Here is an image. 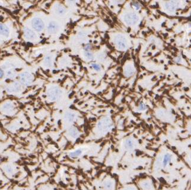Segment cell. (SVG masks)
Segmentation results:
<instances>
[{
    "mask_svg": "<svg viewBox=\"0 0 191 190\" xmlns=\"http://www.w3.org/2000/svg\"><path fill=\"white\" fill-rule=\"evenodd\" d=\"M32 25L33 27L38 31L41 30L43 27V23L42 20L39 19V18H35V19L33 20Z\"/></svg>",
    "mask_w": 191,
    "mask_h": 190,
    "instance_id": "6da1fadb",
    "label": "cell"
},
{
    "mask_svg": "<svg viewBox=\"0 0 191 190\" xmlns=\"http://www.w3.org/2000/svg\"><path fill=\"white\" fill-rule=\"evenodd\" d=\"M172 156L170 153H167L165 154L164 156H163V161H162V166L163 168H167L169 165V164H170L171 160H172Z\"/></svg>",
    "mask_w": 191,
    "mask_h": 190,
    "instance_id": "7a4b0ae2",
    "label": "cell"
},
{
    "mask_svg": "<svg viewBox=\"0 0 191 190\" xmlns=\"http://www.w3.org/2000/svg\"><path fill=\"white\" fill-rule=\"evenodd\" d=\"M82 149H78L75 150V151H72V152L69 153V156L71 158H78V157H79L80 156L82 155Z\"/></svg>",
    "mask_w": 191,
    "mask_h": 190,
    "instance_id": "3957f363",
    "label": "cell"
},
{
    "mask_svg": "<svg viewBox=\"0 0 191 190\" xmlns=\"http://www.w3.org/2000/svg\"><path fill=\"white\" fill-rule=\"evenodd\" d=\"M0 34L4 36H8L9 34V30L6 25L0 24Z\"/></svg>",
    "mask_w": 191,
    "mask_h": 190,
    "instance_id": "277c9868",
    "label": "cell"
},
{
    "mask_svg": "<svg viewBox=\"0 0 191 190\" xmlns=\"http://www.w3.org/2000/svg\"><path fill=\"white\" fill-rule=\"evenodd\" d=\"M124 146L126 149H131L134 148V142L132 141V140L131 139H127L125 141V143H124Z\"/></svg>",
    "mask_w": 191,
    "mask_h": 190,
    "instance_id": "5b68a950",
    "label": "cell"
},
{
    "mask_svg": "<svg viewBox=\"0 0 191 190\" xmlns=\"http://www.w3.org/2000/svg\"><path fill=\"white\" fill-rule=\"evenodd\" d=\"M71 136H72V137H74V138H75V137H77V136L78 135L77 130L74 131V130H71Z\"/></svg>",
    "mask_w": 191,
    "mask_h": 190,
    "instance_id": "8992f818",
    "label": "cell"
},
{
    "mask_svg": "<svg viewBox=\"0 0 191 190\" xmlns=\"http://www.w3.org/2000/svg\"><path fill=\"white\" fill-rule=\"evenodd\" d=\"M112 182H108V183H106V185H105V187L106 188V189H109L110 187H112Z\"/></svg>",
    "mask_w": 191,
    "mask_h": 190,
    "instance_id": "52a82bcc",
    "label": "cell"
},
{
    "mask_svg": "<svg viewBox=\"0 0 191 190\" xmlns=\"http://www.w3.org/2000/svg\"><path fill=\"white\" fill-rule=\"evenodd\" d=\"M139 108H140L141 110H144L145 109V106L143 104H141L140 105V106H139Z\"/></svg>",
    "mask_w": 191,
    "mask_h": 190,
    "instance_id": "ba28073f",
    "label": "cell"
},
{
    "mask_svg": "<svg viewBox=\"0 0 191 190\" xmlns=\"http://www.w3.org/2000/svg\"><path fill=\"white\" fill-rule=\"evenodd\" d=\"M93 66H94V68H95V69L96 70H97V71H99V70H100V69L99 67V66H98L97 65H95H95H93Z\"/></svg>",
    "mask_w": 191,
    "mask_h": 190,
    "instance_id": "9c48e42d",
    "label": "cell"
},
{
    "mask_svg": "<svg viewBox=\"0 0 191 190\" xmlns=\"http://www.w3.org/2000/svg\"><path fill=\"white\" fill-rule=\"evenodd\" d=\"M4 75V72L2 69L0 68V78H2Z\"/></svg>",
    "mask_w": 191,
    "mask_h": 190,
    "instance_id": "30bf717a",
    "label": "cell"
},
{
    "mask_svg": "<svg viewBox=\"0 0 191 190\" xmlns=\"http://www.w3.org/2000/svg\"><path fill=\"white\" fill-rule=\"evenodd\" d=\"M1 162H2V158H1V157H0V164H1Z\"/></svg>",
    "mask_w": 191,
    "mask_h": 190,
    "instance_id": "8fae6325",
    "label": "cell"
},
{
    "mask_svg": "<svg viewBox=\"0 0 191 190\" xmlns=\"http://www.w3.org/2000/svg\"><path fill=\"white\" fill-rule=\"evenodd\" d=\"M125 99H123V100H122V102H125Z\"/></svg>",
    "mask_w": 191,
    "mask_h": 190,
    "instance_id": "7c38bea8",
    "label": "cell"
},
{
    "mask_svg": "<svg viewBox=\"0 0 191 190\" xmlns=\"http://www.w3.org/2000/svg\"><path fill=\"white\" fill-rule=\"evenodd\" d=\"M78 100H75V101H74V102H77V101H78Z\"/></svg>",
    "mask_w": 191,
    "mask_h": 190,
    "instance_id": "4fadbf2b",
    "label": "cell"
},
{
    "mask_svg": "<svg viewBox=\"0 0 191 190\" xmlns=\"http://www.w3.org/2000/svg\"><path fill=\"white\" fill-rule=\"evenodd\" d=\"M128 32H129V31H130V28H128Z\"/></svg>",
    "mask_w": 191,
    "mask_h": 190,
    "instance_id": "5bb4252c",
    "label": "cell"
},
{
    "mask_svg": "<svg viewBox=\"0 0 191 190\" xmlns=\"http://www.w3.org/2000/svg\"><path fill=\"white\" fill-rule=\"evenodd\" d=\"M94 43H97V41H95V42H94Z\"/></svg>",
    "mask_w": 191,
    "mask_h": 190,
    "instance_id": "9a60e30c",
    "label": "cell"
},
{
    "mask_svg": "<svg viewBox=\"0 0 191 190\" xmlns=\"http://www.w3.org/2000/svg\"><path fill=\"white\" fill-rule=\"evenodd\" d=\"M190 132L191 133V130H190Z\"/></svg>",
    "mask_w": 191,
    "mask_h": 190,
    "instance_id": "2e32d148",
    "label": "cell"
}]
</instances>
